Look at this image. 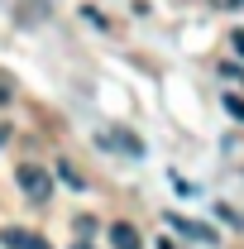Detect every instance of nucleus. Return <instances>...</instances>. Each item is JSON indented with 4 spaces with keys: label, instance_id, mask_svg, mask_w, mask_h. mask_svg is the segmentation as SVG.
I'll list each match as a JSON object with an SVG mask.
<instances>
[{
    "label": "nucleus",
    "instance_id": "obj_1",
    "mask_svg": "<svg viewBox=\"0 0 244 249\" xmlns=\"http://www.w3.org/2000/svg\"><path fill=\"white\" fill-rule=\"evenodd\" d=\"M91 139H96V149H105V154H120V158H144V139H139L134 129H124V124H101Z\"/></svg>",
    "mask_w": 244,
    "mask_h": 249
},
{
    "label": "nucleus",
    "instance_id": "obj_2",
    "mask_svg": "<svg viewBox=\"0 0 244 249\" xmlns=\"http://www.w3.org/2000/svg\"><path fill=\"white\" fill-rule=\"evenodd\" d=\"M15 182H19V192H24L29 201H48V196H53V173L38 168V163H19Z\"/></svg>",
    "mask_w": 244,
    "mask_h": 249
},
{
    "label": "nucleus",
    "instance_id": "obj_3",
    "mask_svg": "<svg viewBox=\"0 0 244 249\" xmlns=\"http://www.w3.org/2000/svg\"><path fill=\"white\" fill-rule=\"evenodd\" d=\"M168 225H173L177 235H187V240H196V245H215V230H211V225H201V220H182V216H168Z\"/></svg>",
    "mask_w": 244,
    "mask_h": 249
},
{
    "label": "nucleus",
    "instance_id": "obj_4",
    "mask_svg": "<svg viewBox=\"0 0 244 249\" xmlns=\"http://www.w3.org/2000/svg\"><path fill=\"white\" fill-rule=\"evenodd\" d=\"M110 245L115 249H144L139 245V230H134L129 220H115V225H110Z\"/></svg>",
    "mask_w": 244,
    "mask_h": 249
},
{
    "label": "nucleus",
    "instance_id": "obj_5",
    "mask_svg": "<svg viewBox=\"0 0 244 249\" xmlns=\"http://www.w3.org/2000/svg\"><path fill=\"white\" fill-rule=\"evenodd\" d=\"M24 240H29V230H19V225H5V230H0V245L5 249H19Z\"/></svg>",
    "mask_w": 244,
    "mask_h": 249
},
{
    "label": "nucleus",
    "instance_id": "obj_6",
    "mask_svg": "<svg viewBox=\"0 0 244 249\" xmlns=\"http://www.w3.org/2000/svg\"><path fill=\"white\" fill-rule=\"evenodd\" d=\"M220 106H225V110H230V115H235V120L244 124V96H235V91H225V96H220Z\"/></svg>",
    "mask_w": 244,
    "mask_h": 249
},
{
    "label": "nucleus",
    "instance_id": "obj_7",
    "mask_svg": "<svg viewBox=\"0 0 244 249\" xmlns=\"http://www.w3.org/2000/svg\"><path fill=\"white\" fill-rule=\"evenodd\" d=\"M58 178H62L67 187H77V192H87V182H82V173H77L72 163H62V168H58Z\"/></svg>",
    "mask_w": 244,
    "mask_h": 249
},
{
    "label": "nucleus",
    "instance_id": "obj_8",
    "mask_svg": "<svg viewBox=\"0 0 244 249\" xmlns=\"http://www.w3.org/2000/svg\"><path fill=\"white\" fill-rule=\"evenodd\" d=\"M82 15H87V24H96V29H110V19H105V15H101V10H91V5H87V10H82Z\"/></svg>",
    "mask_w": 244,
    "mask_h": 249
},
{
    "label": "nucleus",
    "instance_id": "obj_9",
    "mask_svg": "<svg viewBox=\"0 0 244 249\" xmlns=\"http://www.w3.org/2000/svg\"><path fill=\"white\" fill-rule=\"evenodd\" d=\"M173 187H177V196H196V187L187 182V178H177V168H173Z\"/></svg>",
    "mask_w": 244,
    "mask_h": 249
},
{
    "label": "nucleus",
    "instance_id": "obj_10",
    "mask_svg": "<svg viewBox=\"0 0 244 249\" xmlns=\"http://www.w3.org/2000/svg\"><path fill=\"white\" fill-rule=\"evenodd\" d=\"M10 96H15V82H10V77H0V106H5Z\"/></svg>",
    "mask_w": 244,
    "mask_h": 249
},
{
    "label": "nucleus",
    "instance_id": "obj_11",
    "mask_svg": "<svg viewBox=\"0 0 244 249\" xmlns=\"http://www.w3.org/2000/svg\"><path fill=\"white\" fill-rule=\"evenodd\" d=\"M19 249H53V245H48V240H38V235H29V240H24Z\"/></svg>",
    "mask_w": 244,
    "mask_h": 249
},
{
    "label": "nucleus",
    "instance_id": "obj_12",
    "mask_svg": "<svg viewBox=\"0 0 244 249\" xmlns=\"http://www.w3.org/2000/svg\"><path fill=\"white\" fill-rule=\"evenodd\" d=\"M215 10H244V0H211Z\"/></svg>",
    "mask_w": 244,
    "mask_h": 249
},
{
    "label": "nucleus",
    "instance_id": "obj_13",
    "mask_svg": "<svg viewBox=\"0 0 244 249\" xmlns=\"http://www.w3.org/2000/svg\"><path fill=\"white\" fill-rule=\"evenodd\" d=\"M230 43H235V53L244 58V29H235V34H230Z\"/></svg>",
    "mask_w": 244,
    "mask_h": 249
},
{
    "label": "nucleus",
    "instance_id": "obj_14",
    "mask_svg": "<svg viewBox=\"0 0 244 249\" xmlns=\"http://www.w3.org/2000/svg\"><path fill=\"white\" fill-rule=\"evenodd\" d=\"M72 249H96V245H91V240H77V245H72Z\"/></svg>",
    "mask_w": 244,
    "mask_h": 249
},
{
    "label": "nucleus",
    "instance_id": "obj_15",
    "mask_svg": "<svg viewBox=\"0 0 244 249\" xmlns=\"http://www.w3.org/2000/svg\"><path fill=\"white\" fill-rule=\"evenodd\" d=\"M5 139H10V124H0V144H5Z\"/></svg>",
    "mask_w": 244,
    "mask_h": 249
},
{
    "label": "nucleus",
    "instance_id": "obj_16",
    "mask_svg": "<svg viewBox=\"0 0 244 249\" xmlns=\"http://www.w3.org/2000/svg\"><path fill=\"white\" fill-rule=\"evenodd\" d=\"M158 249H173V240H163V245H158Z\"/></svg>",
    "mask_w": 244,
    "mask_h": 249
}]
</instances>
